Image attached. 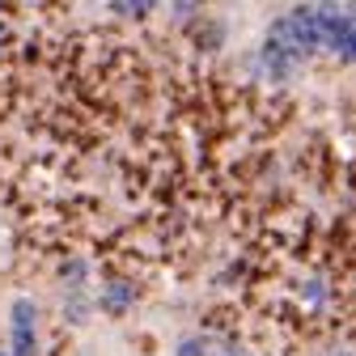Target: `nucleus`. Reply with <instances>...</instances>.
I'll list each match as a JSON object with an SVG mask.
<instances>
[{"instance_id":"nucleus-1","label":"nucleus","mask_w":356,"mask_h":356,"mask_svg":"<svg viewBox=\"0 0 356 356\" xmlns=\"http://www.w3.org/2000/svg\"><path fill=\"white\" fill-rule=\"evenodd\" d=\"M102 309H106V314H127V309H131V301H136V284H131V280H111L106 289H102Z\"/></svg>"},{"instance_id":"nucleus-2","label":"nucleus","mask_w":356,"mask_h":356,"mask_svg":"<svg viewBox=\"0 0 356 356\" xmlns=\"http://www.w3.org/2000/svg\"><path fill=\"white\" fill-rule=\"evenodd\" d=\"M13 331H34V318H38V309H34V301L30 297H22V301H13Z\"/></svg>"},{"instance_id":"nucleus-3","label":"nucleus","mask_w":356,"mask_h":356,"mask_svg":"<svg viewBox=\"0 0 356 356\" xmlns=\"http://www.w3.org/2000/svg\"><path fill=\"white\" fill-rule=\"evenodd\" d=\"M34 331H13V356H34Z\"/></svg>"},{"instance_id":"nucleus-4","label":"nucleus","mask_w":356,"mask_h":356,"mask_svg":"<svg viewBox=\"0 0 356 356\" xmlns=\"http://www.w3.org/2000/svg\"><path fill=\"white\" fill-rule=\"evenodd\" d=\"M174 356H208V343L200 335H191V339H183V343L174 348Z\"/></svg>"},{"instance_id":"nucleus-5","label":"nucleus","mask_w":356,"mask_h":356,"mask_svg":"<svg viewBox=\"0 0 356 356\" xmlns=\"http://www.w3.org/2000/svg\"><path fill=\"white\" fill-rule=\"evenodd\" d=\"M115 13H123V17H145L149 5H145V0H115Z\"/></svg>"},{"instance_id":"nucleus-6","label":"nucleus","mask_w":356,"mask_h":356,"mask_svg":"<svg viewBox=\"0 0 356 356\" xmlns=\"http://www.w3.org/2000/svg\"><path fill=\"white\" fill-rule=\"evenodd\" d=\"M64 280H68V284H81V280H85V263H81V259L64 263Z\"/></svg>"},{"instance_id":"nucleus-7","label":"nucleus","mask_w":356,"mask_h":356,"mask_svg":"<svg viewBox=\"0 0 356 356\" xmlns=\"http://www.w3.org/2000/svg\"><path fill=\"white\" fill-rule=\"evenodd\" d=\"M0 356H9V352H0Z\"/></svg>"}]
</instances>
